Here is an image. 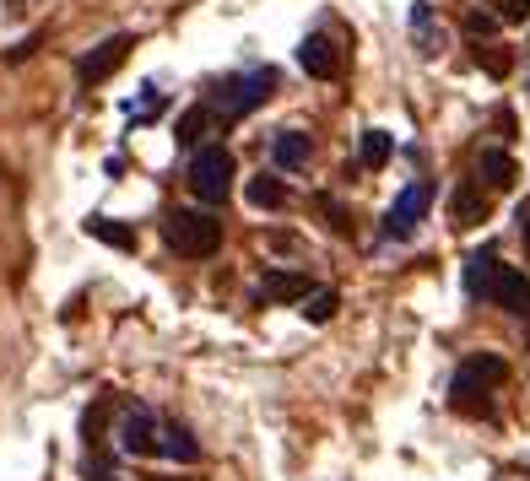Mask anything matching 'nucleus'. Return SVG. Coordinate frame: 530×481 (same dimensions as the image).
<instances>
[{"instance_id": "12", "label": "nucleus", "mask_w": 530, "mask_h": 481, "mask_svg": "<svg viewBox=\"0 0 530 481\" xmlns=\"http://www.w3.org/2000/svg\"><path fill=\"white\" fill-rule=\"evenodd\" d=\"M476 179H482L487 190H509V184L520 179V168H514L509 152H482L476 157Z\"/></svg>"}, {"instance_id": "17", "label": "nucleus", "mask_w": 530, "mask_h": 481, "mask_svg": "<svg viewBox=\"0 0 530 481\" xmlns=\"http://www.w3.org/2000/svg\"><path fill=\"white\" fill-rule=\"evenodd\" d=\"M157 454H168V460H179V465H195V460H201V444H195V438L184 433L179 422H168V427H163V444H157Z\"/></svg>"}, {"instance_id": "24", "label": "nucleus", "mask_w": 530, "mask_h": 481, "mask_svg": "<svg viewBox=\"0 0 530 481\" xmlns=\"http://www.w3.org/2000/svg\"><path fill=\"white\" fill-rule=\"evenodd\" d=\"M498 22H530V0H487Z\"/></svg>"}, {"instance_id": "6", "label": "nucleus", "mask_w": 530, "mask_h": 481, "mask_svg": "<svg viewBox=\"0 0 530 481\" xmlns=\"http://www.w3.org/2000/svg\"><path fill=\"white\" fill-rule=\"evenodd\" d=\"M119 449L125 454H157V444H163V427H157V417L147 406H130L125 417H119Z\"/></svg>"}, {"instance_id": "23", "label": "nucleus", "mask_w": 530, "mask_h": 481, "mask_svg": "<svg viewBox=\"0 0 530 481\" xmlns=\"http://www.w3.org/2000/svg\"><path fill=\"white\" fill-rule=\"evenodd\" d=\"M412 33L422 38V55H439V33H433V11L422 6V0L412 6Z\"/></svg>"}, {"instance_id": "26", "label": "nucleus", "mask_w": 530, "mask_h": 481, "mask_svg": "<svg viewBox=\"0 0 530 481\" xmlns=\"http://www.w3.org/2000/svg\"><path fill=\"white\" fill-rule=\"evenodd\" d=\"M38 38H44V33H28V38H22V44H11V49H6V60H28L33 49H38Z\"/></svg>"}, {"instance_id": "14", "label": "nucleus", "mask_w": 530, "mask_h": 481, "mask_svg": "<svg viewBox=\"0 0 530 481\" xmlns=\"http://www.w3.org/2000/svg\"><path fill=\"white\" fill-rule=\"evenodd\" d=\"M460 373H466L471 384H482V390H498V384L509 379V363H503L498 352H476L471 363H460Z\"/></svg>"}, {"instance_id": "27", "label": "nucleus", "mask_w": 530, "mask_h": 481, "mask_svg": "<svg viewBox=\"0 0 530 481\" xmlns=\"http://www.w3.org/2000/svg\"><path fill=\"white\" fill-rule=\"evenodd\" d=\"M520 227H525V249H530V200L520 206Z\"/></svg>"}, {"instance_id": "15", "label": "nucleus", "mask_w": 530, "mask_h": 481, "mask_svg": "<svg viewBox=\"0 0 530 481\" xmlns=\"http://www.w3.org/2000/svg\"><path fill=\"white\" fill-rule=\"evenodd\" d=\"M449 406L466 411V417H487V411H493V400H487L482 384H471L466 373H455V384H449Z\"/></svg>"}, {"instance_id": "22", "label": "nucleus", "mask_w": 530, "mask_h": 481, "mask_svg": "<svg viewBox=\"0 0 530 481\" xmlns=\"http://www.w3.org/2000/svg\"><path fill=\"white\" fill-rule=\"evenodd\" d=\"M330 314H336V292H330V287H314L309 298H303V319H309V325H325Z\"/></svg>"}, {"instance_id": "10", "label": "nucleus", "mask_w": 530, "mask_h": 481, "mask_svg": "<svg viewBox=\"0 0 530 481\" xmlns=\"http://www.w3.org/2000/svg\"><path fill=\"white\" fill-rule=\"evenodd\" d=\"M309 136L303 130H276L271 136V163L282 168V173H298V168H309Z\"/></svg>"}, {"instance_id": "11", "label": "nucleus", "mask_w": 530, "mask_h": 481, "mask_svg": "<svg viewBox=\"0 0 530 481\" xmlns=\"http://www.w3.org/2000/svg\"><path fill=\"white\" fill-rule=\"evenodd\" d=\"M487 217V195H482V179H466L455 195H449V222L455 227H476Z\"/></svg>"}, {"instance_id": "7", "label": "nucleus", "mask_w": 530, "mask_h": 481, "mask_svg": "<svg viewBox=\"0 0 530 481\" xmlns=\"http://www.w3.org/2000/svg\"><path fill=\"white\" fill-rule=\"evenodd\" d=\"M487 303H498L503 314H530V276H525V271H514V265H498Z\"/></svg>"}, {"instance_id": "19", "label": "nucleus", "mask_w": 530, "mask_h": 481, "mask_svg": "<svg viewBox=\"0 0 530 481\" xmlns=\"http://www.w3.org/2000/svg\"><path fill=\"white\" fill-rule=\"evenodd\" d=\"M211 125H217V109H211V103H195V109H184V114H179V146H195Z\"/></svg>"}, {"instance_id": "9", "label": "nucleus", "mask_w": 530, "mask_h": 481, "mask_svg": "<svg viewBox=\"0 0 530 481\" xmlns=\"http://www.w3.org/2000/svg\"><path fill=\"white\" fill-rule=\"evenodd\" d=\"M314 292V282L303 271H265L260 276V298H271V303H303Z\"/></svg>"}, {"instance_id": "2", "label": "nucleus", "mask_w": 530, "mask_h": 481, "mask_svg": "<svg viewBox=\"0 0 530 481\" xmlns=\"http://www.w3.org/2000/svg\"><path fill=\"white\" fill-rule=\"evenodd\" d=\"M271 92H276V71L271 65H255V71L228 76V82L217 87V98H211V109H217L222 119H244L249 109H260Z\"/></svg>"}, {"instance_id": "16", "label": "nucleus", "mask_w": 530, "mask_h": 481, "mask_svg": "<svg viewBox=\"0 0 530 481\" xmlns=\"http://www.w3.org/2000/svg\"><path fill=\"white\" fill-rule=\"evenodd\" d=\"M493 276H498V255H493V249H476V255L466 260V292L487 303V292H493Z\"/></svg>"}, {"instance_id": "5", "label": "nucleus", "mask_w": 530, "mask_h": 481, "mask_svg": "<svg viewBox=\"0 0 530 481\" xmlns=\"http://www.w3.org/2000/svg\"><path fill=\"white\" fill-rule=\"evenodd\" d=\"M136 49V38L130 33H114V38H103L98 49H87L82 65H76V76H82V87H98V82H109V76L125 65V55Z\"/></svg>"}, {"instance_id": "21", "label": "nucleus", "mask_w": 530, "mask_h": 481, "mask_svg": "<svg viewBox=\"0 0 530 481\" xmlns=\"http://www.w3.org/2000/svg\"><path fill=\"white\" fill-rule=\"evenodd\" d=\"M395 152V141L384 136V130H363V168H384Z\"/></svg>"}, {"instance_id": "13", "label": "nucleus", "mask_w": 530, "mask_h": 481, "mask_svg": "<svg viewBox=\"0 0 530 481\" xmlns=\"http://www.w3.org/2000/svg\"><path fill=\"white\" fill-rule=\"evenodd\" d=\"M244 195H249L255 211H282L287 206V184L276 179V173H255V179L244 184Z\"/></svg>"}, {"instance_id": "28", "label": "nucleus", "mask_w": 530, "mask_h": 481, "mask_svg": "<svg viewBox=\"0 0 530 481\" xmlns=\"http://www.w3.org/2000/svg\"><path fill=\"white\" fill-rule=\"evenodd\" d=\"M98 481H119V476H98Z\"/></svg>"}, {"instance_id": "1", "label": "nucleus", "mask_w": 530, "mask_h": 481, "mask_svg": "<svg viewBox=\"0 0 530 481\" xmlns=\"http://www.w3.org/2000/svg\"><path fill=\"white\" fill-rule=\"evenodd\" d=\"M163 244L174 249V255H190V260H206L222 249V222L211 217V211H168L163 217Z\"/></svg>"}, {"instance_id": "4", "label": "nucleus", "mask_w": 530, "mask_h": 481, "mask_svg": "<svg viewBox=\"0 0 530 481\" xmlns=\"http://www.w3.org/2000/svg\"><path fill=\"white\" fill-rule=\"evenodd\" d=\"M428 206H433V184H428V179H412L401 195H395V206L384 211V227H379V233L395 238V244H401V238H412L417 222L428 217Z\"/></svg>"}, {"instance_id": "20", "label": "nucleus", "mask_w": 530, "mask_h": 481, "mask_svg": "<svg viewBox=\"0 0 530 481\" xmlns=\"http://www.w3.org/2000/svg\"><path fill=\"white\" fill-rule=\"evenodd\" d=\"M476 65H482V71L493 76V82H503V76L514 71V55H509L503 44H482V49H476Z\"/></svg>"}, {"instance_id": "8", "label": "nucleus", "mask_w": 530, "mask_h": 481, "mask_svg": "<svg viewBox=\"0 0 530 481\" xmlns=\"http://www.w3.org/2000/svg\"><path fill=\"white\" fill-rule=\"evenodd\" d=\"M298 65L314 76V82H336L341 76V55H336V44H330L325 33H309L298 44Z\"/></svg>"}, {"instance_id": "18", "label": "nucleus", "mask_w": 530, "mask_h": 481, "mask_svg": "<svg viewBox=\"0 0 530 481\" xmlns=\"http://www.w3.org/2000/svg\"><path fill=\"white\" fill-rule=\"evenodd\" d=\"M87 238H103L109 249H136V227H125L114 217H87Z\"/></svg>"}, {"instance_id": "3", "label": "nucleus", "mask_w": 530, "mask_h": 481, "mask_svg": "<svg viewBox=\"0 0 530 481\" xmlns=\"http://www.w3.org/2000/svg\"><path fill=\"white\" fill-rule=\"evenodd\" d=\"M233 152L228 146H201V152L190 157V190L195 200H206V206H222L233 190Z\"/></svg>"}, {"instance_id": "25", "label": "nucleus", "mask_w": 530, "mask_h": 481, "mask_svg": "<svg viewBox=\"0 0 530 481\" xmlns=\"http://www.w3.org/2000/svg\"><path fill=\"white\" fill-rule=\"evenodd\" d=\"M493 28H503V22L493 17V11H471V17H466V33H471V38H487Z\"/></svg>"}]
</instances>
